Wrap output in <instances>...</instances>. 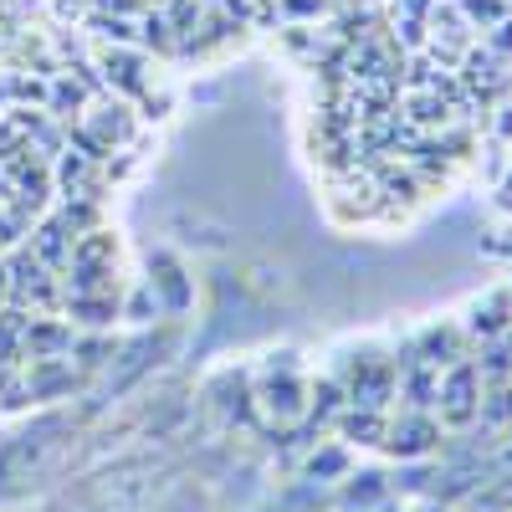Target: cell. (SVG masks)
<instances>
[{
  "mask_svg": "<svg viewBox=\"0 0 512 512\" xmlns=\"http://www.w3.org/2000/svg\"><path fill=\"white\" fill-rule=\"evenodd\" d=\"M251 395H256V410L277 425H297L308 410V379L297 369V354L282 349V354H267V364L251 374Z\"/></svg>",
  "mask_w": 512,
  "mask_h": 512,
  "instance_id": "6da1fadb",
  "label": "cell"
},
{
  "mask_svg": "<svg viewBox=\"0 0 512 512\" xmlns=\"http://www.w3.org/2000/svg\"><path fill=\"white\" fill-rule=\"evenodd\" d=\"M333 374H338V384H344L349 405H369V410H390V405H395L400 369H395V359L384 354L379 344L354 349V354H349L344 364H338Z\"/></svg>",
  "mask_w": 512,
  "mask_h": 512,
  "instance_id": "7a4b0ae2",
  "label": "cell"
},
{
  "mask_svg": "<svg viewBox=\"0 0 512 512\" xmlns=\"http://www.w3.org/2000/svg\"><path fill=\"white\" fill-rule=\"evenodd\" d=\"M77 128L88 134L103 154H123L128 144L139 139V118H134V103L118 98V93H98L88 108H82Z\"/></svg>",
  "mask_w": 512,
  "mask_h": 512,
  "instance_id": "3957f363",
  "label": "cell"
},
{
  "mask_svg": "<svg viewBox=\"0 0 512 512\" xmlns=\"http://www.w3.org/2000/svg\"><path fill=\"white\" fill-rule=\"evenodd\" d=\"M477 405H482V374H477V364L456 359L451 369H441V390H436L441 431H472V425H477Z\"/></svg>",
  "mask_w": 512,
  "mask_h": 512,
  "instance_id": "277c9868",
  "label": "cell"
},
{
  "mask_svg": "<svg viewBox=\"0 0 512 512\" xmlns=\"http://www.w3.org/2000/svg\"><path fill=\"white\" fill-rule=\"evenodd\" d=\"M441 441H446V431H441V420H436L431 410H400V415H390V431H384L379 451L410 466V461L436 456Z\"/></svg>",
  "mask_w": 512,
  "mask_h": 512,
  "instance_id": "5b68a950",
  "label": "cell"
},
{
  "mask_svg": "<svg viewBox=\"0 0 512 512\" xmlns=\"http://www.w3.org/2000/svg\"><path fill=\"white\" fill-rule=\"evenodd\" d=\"M431 369H451L456 359H472L477 354V344L466 338V328H461V318H441V323H431V328H420V338L410 344Z\"/></svg>",
  "mask_w": 512,
  "mask_h": 512,
  "instance_id": "8992f818",
  "label": "cell"
},
{
  "mask_svg": "<svg viewBox=\"0 0 512 512\" xmlns=\"http://www.w3.org/2000/svg\"><path fill=\"white\" fill-rule=\"evenodd\" d=\"M461 328H466V338H472V344L507 338V333H512V282H507V287H492L487 297H477V303L466 308Z\"/></svg>",
  "mask_w": 512,
  "mask_h": 512,
  "instance_id": "52a82bcc",
  "label": "cell"
},
{
  "mask_svg": "<svg viewBox=\"0 0 512 512\" xmlns=\"http://www.w3.org/2000/svg\"><path fill=\"white\" fill-rule=\"evenodd\" d=\"M144 282L154 287V297H159L164 313H185V308L195 303V287H190V277H185V267H180V256H169V251H154V256H149V277H144Z\"/></svg>",
  "mask_w": 512,
  "mask_h": 512,
  "instance_id": "ba28073f",
  "label": "cell"
},
{
  "mask_svg": "<svg viewBox=\"0 0 512 512\" xmlns=\"http://www.w3.org/2000/svg\"><path fill=\"white\" fill-rule=\"evenodd\" d=\"M77 344V323L67 313H31L26 323V359H62Z\"/></svg>",
  "mask_w": 512,
  "mask_h": 512,
  "instance_id": "9c48e42d",
  "label": "cell"
},
{
  "mask_svg": "<svg viewBox=\"0 0 512 512\" xmlns=\"http://www.w3.org/2000/svg\"><path fill=\"white\" fill-rule=\"evenodd\" d=\"M21 374H26V384H31L36 400H62V395H72L77 384L88 379V374L72 364V354H62V359H26Z\"/></svg>",
  "mask_w": 512,
  "mask_h": 512,
  "instance_id": "30bf717a",
  "label": "cell"
},
{
  "mask_svg": "<svg viewBox=\"0 0 512 512\" xmlns=\"http://www.w3.org/2000/svg\"><path fill=\"white\" fill-rule=\"evenodd\" d=\"M205 395L216 400V410L226 415V425H251V420H256V395H251V374H246V369L216 374Z\"/></svg>",
  "mask_w": 512,
  "mask_h": 512,
  "instance_id": "8fae6325",
  "label": "cell"
},
{
  "mask_svg": "<svg viewBox=\"0 0 512 512\" xmlns=\"http://www.w3.org/2000/svg\"><path fill=\"white\" fill-rule=\"evenodd\" d=\"M400 369V384H395V395L405 400V410H436V390H441V369H431L415 349L405 359H395Z\"/></svg>",
  "mask_w": 512,
  "mask_h": 512,
  "instance_id": "7c38bea8",
  "label": "cell"
},
{
  "mask_svg": "<svg viewBox=\"0 0 512 512\" xmlns=\"http://www.w3.org/2000/svg\"><path fill=\"white\" fill-rule=\"evenodd\" d=\"M349 405V395H344V384H338V374H318V379H308V410H303V431H333V420H338V410Z\"/></svg>",
  "mask_w": 512,
  "mask_h": 512,
  "instance_id": "4fadbf2b",
  "label": "cell"
},
{
  "mask_svg": "<svg viewBox=\"0 0 512 512\" xmlns=\"http://www.w3.org/2000/svg\"><path fill=\"white\" fill-rule=\"evenodd\" d=\"M333 431L344 446H379L390 431V410H369V405H344L333 420Z\"/></svg>",
  "mask_w": 512,
  "mask_h": 512,
  "instance_id": "5bb4252c",
  "label": "cell"
},
{
  "mask_svg": "<svg viewBox=\"0 0 512 512\" xmlns=\"http://www.w3.org/2000/svg\"><path fill=\"white\" fill-rule=\"evenodd\" d=\"M72 241H77V236L67 231V221L57 216V210H47V216H41V221L26 231V246H31V251H36V256H41V262H47L52 272H62V267H67Z\"/></svg>",
  "mask_w": 512,
  "mask_h": 512,
  "instance_id": "9a60e30c",
  "label": "cell"
},
{
  "mask_svg": "<svg viewBox=\"0 0 512 512\" xmlns=\"http://www.w3.org/2000/svg\"><path fill=\"white\" fill-rule=\"evenodd\" d=\"M384 497H390V482H384V472H349L344 487H338V502H344L349 512H374L384 507Z\"/></svg>",
  "mask_w": 512,
  "mask_h": 512,
  "instance_id": "2e32d148",
  "label": "cell"
},
{
  "mask_svg": "<svg viewBox=\"0 0 512 512\" xmlns=\"http://www.w3.org/2000/svg\"><path fill=\"white\" fill-rule=\"evenodd\" d=\"M26 323H31V313L26 308H0V364H11V369H21L26 364Z\"/></svg>",
  "mask_w": 512,
  "mask_h": 512,
  "instance_id": "e0dca14e",
  "label": "cell"
},
{
  "mask_svg": "<svg viewBox=\"0 0 512 512\" xmlns=\"http://www.w3.org/2000/svg\"><path fill=\"white\" fill-rule=\"evenodd\" d=\"M349 472H354V466H349V446H318L303 461V477L308 482H344Z\"/></svg>",
  "mask_w": 512,
  "mask_h": 512,
  "instance_id": "ac0fdd59",
  "label": "cell"
},
{
  "mask_svg": "<svg viewBox=\"0 0 512 512\" xmlns=\"http://www.w3.org/2000/svg\"><path fill=\"white\" fill-rule=\"evenodd\" d=\"M477 420L487 425V431H502V425L512 420V379H507V384H482Z\"/></svg>",
  "mask_w": 512,
  "mask_h": 512,
  "instance_id": "d6986e66",
  "label": "cell"
},
{
  "mask_svg": "<svg viewBox=\"0 0 512 512\" xmlns=\"http://www.w3.org/2000/svg\"><path fill=\"white\" fill-rule=\"evenodd\" d=\"M456 11L466 16V26H472V31H492L497 21L512 16V0H456Z\"/></svg>",
  "mask_w": 512,
  "mask_h": 512,
  "instance_id": "ffe728a7",
  "label": "cell"
},
{
  "mask_svg": "<svg viewBox=\"0 0 512 512\" xmlns=\"http://www.w3.org/2000/svg\"><path fill=\"white\" fill-rule=\"evenodd\" d=\"M328 11H333V0H277L282 26H318Z\"/></svg>",
  "mask_w": 512,
  "mask_h": 512,
  "instance_id": "44dd1931",
  "label": "cell"
},
{
  "mask_svg": "<svg viewBox=\"0 0 512 512\" xmlns=\"http://www.w3.org/2000/svg\"><path fill=\"white\" fill-rule=\"evenodd\" d=\"M113 354H118V344H113L108 333H103V338H82V333H77V344H72V359H77L82 374H93V369H98L103 359H113Z\"/></svg>",
  "mask_w": 512,
  "mask_h": 512,
  "instance_id": "7402d4cb",
  "label": "cell"
},
{
  "mask_svg": "<svg viewBox=\"0 0 512 512\" xmlns=\"http://www.w3.org/2000/svg\"><path fill=\"white\" fill-rule=\"evenodd\" d=\"M154 313H164V308H159V297H154L149 282H134V292H123V318L128 323H149Z\"/></svg>",
  "mask_w": 512,
  "mask_h": 512,
  "instance_id": "603a6c76",
  "label": "cell"
},
{
  "mask_svg": "<svg viewBox=\"0 0 512 512\" xmlns=\"http://www.w3.org/2000/svg\"><path fill=\"white\" fill-rule=\"evenodd\" d=\"M482 47H487L492 57L512 62V16H507V21H497L492 31H482Z\"/></svg>",
  "mask_w": 512,
  "mask_h": 512,
  "instance_id": "cb8c5ba5",
  "label": "cell"
},
{
  "mask_svg": "<svg viewBox=\"0 0 512 512\" xmlns=\"http://www.w3.org/2000/svg\"><path fill=\"white\" fill-rule=\"evenodd\" d=\"M492 139L512 149V103H502V108H497V118H492Z\"/></svg>",
  "mask_w": 512,
  "mask_h": 512,
  "instance_id": "d4e9b609",
  "label": "cell"
},
{
  "mask_svg": "<svg viewBox=\"0 0 512 512\" xmlns=\"http://www.w3.org/2000/svg\"><path fill=\"white\" fill-rule=\"evenodd\" d=\"M497 205H502V210H512V169L497 180Z\"/></svg>",
  "mask_w": 512,
  "mask_h": 512,
  "instance_id": "484cf974",
  "label": "cell"
},
{
  "mask_svg": "<svg viewBox=\"0 0 512 512\" xmlns=\"http://www.w3.org/2000/svg\"><path fill=\"white\" fill-rule=\"evenodd\" d=\"M11 303V272H6V256H0V308Z\"/></svg>",
  "mask_w": 512,
  "mask_h": 512,
  "instance_id": "4316f807",
  "label": "cell"
},
{
  "mask_svg": "<svg viewBox=\"0 0 512 512\" xmlns=\"http://www.w3.org/2000/svg\"><path fill=\"white\" fill-rule=\"evenodd\" d=\"M16 374H21V369H11V364H0V390H6V384H11Z\"/></svg>",
  "mask_w": 512,
  "mask_h": 512,
  "instance_id": "83f0119b",
  "label": "cell"
},
{
  "mask_svg": "<svg viewBox=\"0 0 512 512\" xmlns=\"http://www.w3.org/2000/svg\"><path fill=\"white\" fill-rule=\"evenodd\" d=\"M379 512H395V507H379Z\"/></svg>",
  "mask_w": 512,
  "mask_h": 512,
  "instance_id": "f1b7e54d",
  "label": "cell"
}]
</instances>
